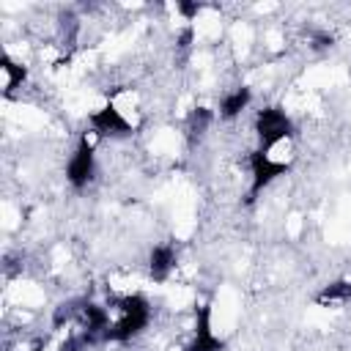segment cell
I'll list each match as a JSON object with an SVG mask.
<instances>
[{"mask_svg":"<svg viewBox=\"0 0 351 351\" xmlns=\"http://www.w3.org/2000/svg\"><path fill=\"white\" fill-rule=\"evenodd\" d=\"M211 123V110H206V107H197V110H192V115H189V121H186V132H189V143H195L203 132H206V126Z\"/></svg>","mask_w":351,"mask_h":351,"instance_id":"7c38bea8","label":"cell"},{"mask_svg":"<svg viewBox=\"0 0 351 351\" xmlns=\"http://www.w3.org/2000/svg\"><path fill=\"white\" fill-rule=\"evenodd\" d=\"M250 104V88H236L233 93H228L219 104V115L222 118H236L244 107Z\"/></svg>","mask_w":351,"mask_h":351,"instance_id":"30bf717a","label":"cell"},{"mask_svg":"<svg viewBox=\"0 0 351 351\" xmlns=\"http://www.w3.org/2000/svg\"><path fill=\"white\" fill-rule=\"evenodd\" d=\"M186 351H225V343L214 337L211 332V310L203 304L197 310V326H195V340L186 346Z\"/></svg>","mask_w":351,"mask_h":351,"instance_id":"8992f818","label":"cell"},{"mask_svg":"<svg viewBox=\"0 0 351 351\" xmlns=\"http://www.w3.org/2000/svg\"><path fill=\"white\" fill-rule=\"evenodd\" d=\"M173 266H176V252H173L170 244H159V247L151 250V255H148V271H151V277L156 282L167 280V274H170Z\"/></svg>","mask_w":351,"mask_h":351,"instance_id":"52a82bcc","label":"cell"},{"mask_svg":"<svg viewBox=\"0 0 351 351\" xmlns=\"http://www.w3.org/2000/svg\"><path fill=\"white\" fill-rule=\"evenodd\" d=\"M0 69H3V74H5V82H3V90H5V93H11V90H14L16 85H22V80L27 77L25 66L14 63L8 55H3V58H0Z\"/></svg>","mask_w":351,"mask_h":351,"instance_id":"8fae6325","label":"cell"},{"mask_svg":"<svg viewBox=\"0 0 351 351\" xmlns=\"http://www.w3.org/2000/svg\"><path fill=\"white\" fill-rule=\"evenodd\" d=\"M255 134H258V143H261V151L291 137L293 134V123L291 118L280 110V107H263L255 118Z\"/></svg>","mask_w":351,"mask_h":351,"instance_id":"7a4b0ae2","label":"cell"},{"mask_svg":"<svg viewBox=\"0 0 351 351\" xmlns=\"http://www.w3.org/2000/svg\"><path fill=\"white\" fill-rule=\"evenodd\" d=\"M250 167H252V186H250L247 203H252V200H255V195H258L263 186H269L277 176H285V173L291 170V165H288V162H271L261 148L250 154Z\"/></svg>","mask_w":351,"mask_h":351,"instance_id":"3957f363","label":"cell"},{"mask_svg":"<svg viewBox=\"0 0 351 351\" xmlns=\"http://www.w3.org/2000/svg\"><path fill=\"white\" fill-rule=\"evenodd\" d=\"M148 318H151V307H148L145 296H140V293L123 296L121 299V318L112 326H107L104 340H115V343L132 340L134 335H140L148 326Z\"/></svg>","mask_w":351,"mask_h":351,"instance_id":"6da1fadb","label":"cell"},{"mask_svg":"<svg viewBox=\"0 0 351 351\" xmlns=\"http://www.w3.org/2000/svg\"><path fill=\"white\" fill-rule=\"evenodd\" d=\"M66 178L74 189L88 186V181L93 178V143L88 137H80L77 151H74V156L66 167Z\"/></svg>","mask_w":351,"mask_h":351,"instance_id":"277c9868","label":"cell"},{"mask_svg":"<svg viewBox=\"0 0 351 351\" xmlns=\"http://www.w3.org/2000/svg\"><path fill=\"white\" fill-rule=\"evenodd\" d=\"M71 315H74V304H60V307H58V313H55V318H52V324H55V326H60V324H63V321H69Z\"/></svg>","mask_w":351,"mask_h":351,"instance_id":"4fadbf2b","label":"cell"},{"mask_svg":"<svg viewBox=\"0 0 351 351\" xmlns=\"http://www.w3.org/2000/svg\"><path fill=\"white\" fill-rule=\"evenodd\" d=\"M315 47H332V36L318 33V36H315Z\"/></svg>","mask_w":351,"mask_h":351,"instance_id":"2e32d148","label":"cell"},{"mask_svg":"<svg viewBox=\"0 0 351 351\" xmlns=\"http://www.w3.org/2000/svg\"><path fill=\"white\" fill-rule=\"evenodd\" d=\"M189 41H192V27L181 30V36H178V47H189Z\"/></svg>","mask_w":351,"mask_h":351,"instance_id":"9a60e30c","label":"cell"},{"mask_svg":"<svg viewBox=\"0 0 351 351\" xmlns=\"http://www.w3.org/2000/svg\"><path fill=\"white\" fill-rule=\"evenodd\" d=\"M318 304L329 307V304H340V302H351V280H340V282H332L326 285L318 296H315Z\"/></svg>","mask_w":351,"mask_h":351,"instance_id":"9c48e42d","label":"cell"},{"mask_svg":"<svg viewBox=\"0 0 351 351\" xmlns=\"http://www.w3.org/2000/svg\"><path fill=\"white\" fill-rule=\"evenodd\" d=\"M88 121H90V129H93L96 134H101V137H126V134L132 132L129 121L121 115V110H118L115 104H104V107L96 110Z\"/></svg>","mask_w":351,"mask_h":351,"instance_id":"5b68a950","label":"cell"},{"mask_svg":"<svg viewBox=\"0 0 351 351\" xmlns=\"http://www.w3.org/2000/svg\"><path fill=\"white\" fill-rule=\"evenodd\" d=\"M178 11H181V16L192 19V16H197V11H200V3H186V0H181V3H178Z\"/></svg>","mask_w":351,"mask_h":351,"instance_id":"5bb4252c","label":"cell"},{"mask_svg":"<svg viewBox=\"0 0 351 351\" xmlns=\"http://www.w3.org/2000/svg\"><path fill=\"white\" fill-rule=\"evenodd\" d=\"M82 321H85V332H90L93 337L96 335H101L104 337V332H107V310L104 307H99V304H90V302H85L82 304Z\"/></svg>","mask_w":351,"mask_h":351,"instance_id":"ba28073f","label":"cell"}]
</instances>
